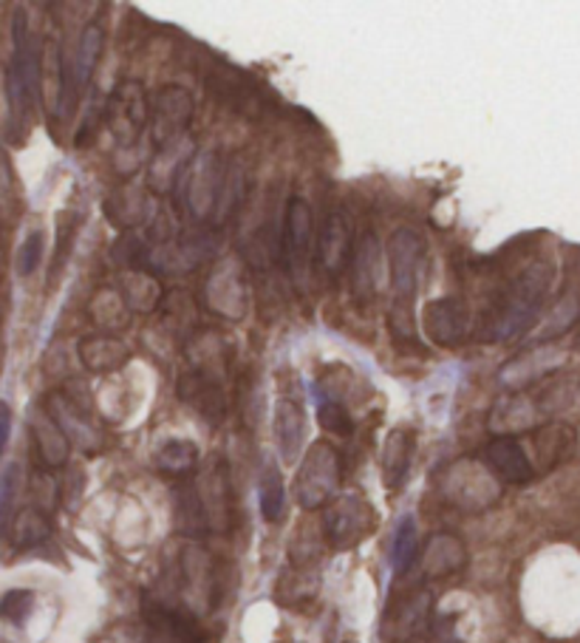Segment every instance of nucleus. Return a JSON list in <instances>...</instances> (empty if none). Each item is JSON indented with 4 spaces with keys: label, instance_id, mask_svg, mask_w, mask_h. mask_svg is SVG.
<instances>
[{
    "label": "nucleus",
    "instance_id": "1",
    "mask_svg": "<svg viewBox=\"0 0 580 643\" xmlns=\"http://www.w3.org/2000/svg\"><path fill=\"white\" fill-rule=\"evenodd\" d=\"M555 281V264L546 259L530 261L513 281L481 312L479 340L484 343H513L532 332L541 320V310Z\"/></svg>",
    "mask_w": 580,
    "mask_h": 643
},
{
    "label": "nucleus",
    "instance_id": "2",
    "mask_svg": "<svg viewBox=\"0 0 580 643\" xmlns=\"http://www.w3.org/2000/svg\"><path fill=\"white\" fill-rule=\"evenodd\" d=\"M388 273H391V312H388V326L396 338L414 340V304L419 295V283L425 275V261H428V247L423 236L411 227L400 230L388 239Z\"/></svg>",
    "mask_w": 580,
    "mask_h": 643
},
{
    "label": "nucleus",
    "instance_id": "3",
    "mask_svg": "<svg viewBox=\"0 0 580 643\" xmlns=\"http://www.w3.org/2000/svg\"><path fill=\"white\" fill-rule=\"evenodd\" d=\"M40 49L29 29V17L17 12L12 21V58L7 65V102H9V134L15 142L23 139L29 125L35 102L40 97Z\"/></svg>",
    "mask_w": 580,
    "mask_h": 643
},
{
    "label": "nucleus",
    "instance_id": "4",
    "mask_svg": "<svg viewBox=\"0 0 580 643\" xmlns=\"http://www.w3.org/2000/svg\"><path fill=\"white\" fill-rule=\"evenodd\" d=\"M439 488L451 505L474 510V514L488 510L490 505H495V499L502 496V482L493 477V470L481 459H467V456L444 468Z\"/></svg>",
    "mask_w": 580,
    "mask_h": 643
},
{
    "label": "nucleus",
    "instance_id": "5",
    "mask_svg": "<svg viewBox=\"0 0 580 643\" xmlns=\"http://www.w3.org/2000/svg\"><path fill=\"white\" fill-rule=\"evenodd\" d=\"M337 484H340V456L329 442H315L308 445L303 456L298 479H294V496L303 510L329 505L337 499Z\"/></svg>",
    "mask_w": 580,
    "mask_h": 643
},
{
    "label": "nucleus",
    "instance_id": "6",
    "mask_svg": "<svg viewBox=\"0 0 580 643\" xmlns=\"http://www.w3.org/2000/svg\"><path fill=\"white\" fill-rule=\"evenodd\" d=\"M423 329L439 349H456L474 335V310L458 295L433 298L423 310Z\"/></svg>",
    "mask_w": 580,
    "mask_h": 643
},
{
    "label": "nucleus",
    "instance_id": "7",
    "mask_svg": "<svg viewBox=\"0 0 580 643\" xmlns=\"http://www.w3.org/2000/svg\"><path fill=\"white\" fill-rule=\"evenodd\" d=\"M374 510L357 493H345L329 502L323 514V533L335 550H352L371 533Z\"/></svg>",
    "mask_w": 580,
    "mask_h": 643
},
{
    "label": "nucleus",
    "instance_id": "8",
    "mask_svg": "<svg viewBox=\"0 0 580 643\" xmlns=\"http://www.w3.org/2000/svg\"><path fill=\"white\" fill-rule=\"evenodd\" d=\"M105 114L111 134H114L116 142L123 148L137 146L142 130L151 128V100L144 94V88L134 80L116 86Z\"/></svg>",
    "mask_w": 580,
    "mask_h": 643
},
{
    "label": "nucleus",
    "instance_id": "9",
    "mask_svg": "<svg viewBox=\"0 0 580 643\" xmlns=\"http://www.w3.org/2000/svg\"><path fill=\"white\" fill-rule=\"evenodd\" d=\"M196 102L190 91L181 86L159 88L151 100V134L153 146L167 148L176 146L193 123Z\"/></svg>",
    "mask_w": 580,
    "mask_h": 643
},
{
    "label": "nucleus",
    "instance_id": "10",
    "mask_svg": "<svg viewBox=\"0 0 580 643\" xmlns=\"http://www.w3.org/2000/svg\"><path fill=\"white\" fill-rule=\"evenodd\" d=\"M224 176H227V167L218 160V153L213 151L196 156L193 165L187 167L181 185H185L187 210H190L196 218H207L218 210L224 190Z\"/></svg>",
    "mask_w": 580,
    "mask_h": 643
},
{
    "label": "nucleus",
    "instance_id": "11",
    "mask_svg": "<svg viewBox=\"0 0 580 643\" xmlns=\"http://www.w3.org/2000/svg\"><path fill=\"white\" fill-rule=\"evenodd\" d=\"M204 304L210 312L227 320H241L250 306V287H247L244 269L238 261L215 264L204 283Z\"/></svg>",
    "mask_w": 580,
    "mask_h": 643
},
{
    "label": "nucleus",
    "instance_id": "12",
    "mask_svg": "<svg viewBox=\"0 0 580 643\" xmlns=\"http://www.w3.org/2000/svg\"><path fill=\"white\" fill-rule=\"evenodd\" d=\"M196 493H199L207 530L227 533L229 516H232V499H229L227 463H224L222 456H210L207 463H204L199 479H196Z\"/></svg>",
    "mask_w": 580,
    "mask_h": 643
},
{
    "label": "nucleus",
    "instance_id": "13",
    "mask_svg": "<svg viewBox=\"0 0 580 643\" xmlns=\"http://www.w3.org/2000/svg\"><path fill=\"white\" fill-rule=\"evenodd\" d=\"M144 621H148L151 643H207L196 615L181 604L171 607L165 601H148Z\"/></svg>",
    "mask_w": 580,
    "mask_h": 643
},
{
    "label": "nucleus",
    "instance_id": "14",
    "mask_svg": "<svg viewBox=\"0 0 580 643\" xmlns=\"http://www.w3.org/2000/svg\"><path fill=\"white\" fill-rule=\"evenodd\" d=\"M566 363V354L560 349L538 346L530 352L516 354L513 361H507L499 369V386L509 391H524L527 386L544 380V377L555 375Z\"/></svg>",
    "mask_w": 580,
    "mask_h": 643
},
{
    "label": "nucleus",
    "instance_id": "15",
    "mask_svg": "<svg viewBox=\"0 0 580 643\" xmlns=\"http://www.w3.org/2000/svg\"><path fill=\"white\" fill-rule=\"evenodd\" d=\"M481 463L493 470V477L499 482L527 484L538 477L521 437H495L481 451Z\"/></svg>",
    "mask_w": 580,
    "mask_h": 643
},
{
    "label": "nucleus",
    "instance_id": "16",
    "mask_svg": "<svg viewBox=\"0 0 580 643\" xmlns=\"http://www.w3.org/2000/svg\"><path fill=\"white\" fill-rule=\"evenodd\" d=\"M521 440L527 454H530L535 474H544V470H552L555 465L569 459V454L575 451V442H578V434L566 423H550V426L532 428L530 434H521Z\"/></svg>",
    "mask_w": 580,
    "mask_h": 643
},
{
    "label": "nucleus",
    "instance_id": "17",
    "mask_svg": "<svg viewBox=\"0 0 580 643\" xmlns=\"http://www.w3.org/2000/svg\"><path fill=\"white\" fill-rule=\"evenodd\" d=\"M354 255V232L352 222L345 216L343 210H335L326 216L320 227V236H317V264L323 267V273H329L331 278L343 273L349 264H352Z\"/></svg>",
    "mask_w": 580,
    "mask_h": 643
},
{
    "label": "nucleus",
    "instance_id": "18",
    "mask_svg": "<svg viewBox=\"0 0 580 643\" xmlns=\"http://www.w3.org/2000/svg\"><path fill=\"white\" fill-rule=\"evenodd\" d=\"M538 417H541V403H535V398H530L527 391H516L495 400L488 414V428L495 437H521L541 426Z\"/></svg>",
    "mask_w": 580,
    "mask_h": 643
},
{
    "label": "nucleus",
    "instance_id": "19",
    "mask_svg": "<svg viewBox=\"0 0 580 643\" xmlns=\"http://www.w3.org/2000/svg\"><path fill=\"white\" fill-rule=\"evenodd\" d=\"M222 377L201 375V371H185L176 383V394L185 400L187 405H193L196 412L210 423H222L227 417V391H224Z\"/></svg>",
    "mask_w": 580,
    "mask_h": 643
},
{
    "label": "nucleus",
    "instance_id": "20",
    "mask_svg": "<svg viewBox=\"0 0 580 643\" xmlns=\"http://www.w3.org/2000/svg\"><path fill=\"white\" fill-rule=\"evenodd\" d=\"M273 431L275 442H278L280 459L292 465L301 456L303 442H306V412H303L301 400L280 398L275 403Z\"/></svg>",
    "mask_w": 580,
    "mask_h": 643
},
{
    "label": "nucleus",
    "instance_id": "21",
    "mask_svg": "<svg viewBox=\"0 0 580 643\" xmlns=\"http://www.w3.org/2000/svg\"><path fill=\"white\" fill-rule=\"evenodd\" d=\"M280 250L292 269H301L312 253V207L306 199H289Z\"/></svg>",
    "mask_w": 580,
    "mask_h": 643
},
{
    "label": "nucleus",
    "instance_id": "22",
    "mask_svg": "<svg viewBox=\"0 0 580 643\" xmlns=\"http://www.w3.org/2000/svg\"><path fill=\"white\" fill-rule=\"evenodd\" d=\"M46 412H49L51 417H54V423L63 428V434L72 442H77L83 451H97L102 445L100 431L91 426V419L86 417V412H83L68 394H63V391L49 394V400H46Z\"/></svg>",
    "mask_w": 580,
    "mask_h": 643
},
{
    "label": "nucleus",
    "instance_id": "23",
    "mask_svg": "<svg viewBox=\"0 0 580 643\" xmlns=\"http://www.w3.org/2000/svg\"><path fill=\"white\" fill-rule=\"evenodd\" d=\"M77 354L91 375H114L130 361V349L116 335H88L77 343Z\"/></svg>",
    "mask_w": 580,
    "mask_h": 643
},
{
    "label": "nucleus",
    "instance_id": "24",
    "mask_svg": "<svg viewBox=\"0 0 580 643\" xmlns=\"http://www.w3.org/2000/svg\"><path fill=\"white\" fill-rule=\"evenodd\" d=\"M467 547L453 533H437L423 550V576L425 579H447L465 570Z\"/></svg>",
    "mask_w": 580,
    "mask_h": 643
},
{
    "label": "nucleus",
    "instance_id": "25",
    "mask_svg": "<svg viewBox=\"0 0 580 643\" xmlns=\"http://www.w3.org/2000/svg\"><path fill=\"white\" fill-rule=\"evenodd\" d=\"M31 437H35L37 456L46 468H63L68 463V454H72V440L63 434V428L54 423L46 408L31 417Z\"/></svg>",
    "mask_w": 580,
    "mask_h": 643
},
{
    "label": "nucleus",
    "instance_id": "26",
    "mask_svg": "<svg viewBox=\"0 0 580 643\" xmlns=\"http://www.w3.org/2000/svg\"><path fill=\"white\" fill-rule=\"evenodd\" d=\"M414 445L416 434L411 428H394V431L386 437V445H382L380 456V470L388 488H400V484L405 482L411 459H414Z\"/></svg>",
    "mask_w": 580,
    "mask_h": 643
},
{
    "label": "nucleus",
    "instance_id": "27",
    "mask_svg": "<svg viewBox=\"0 0 580 643\" xmlns=\"http://www.w3.org/2000/svg\"><path fill=\"white\" fill-rule=\"evenodd\" d=\"M210 88L218 91V97H222V102L227 109L241 111L244 116H255V111L266 109L264 94H261L259 88L252 86L250 80H244L238 72L215 74V77H210Z\"/></svg>",
    "mask_w": 580,
    "mask_h": 643
},
{
    "label": "nucleus",
    "instance_id": "28",
    "mask_svg": "<svg viewBox=\"0 0 580 643\" xmlns=\"http://www.w3.org/2000/svg\"><path fill=\"white\" fill-rule=\"evenodd\" d=\"M102 49H105V29H102L100 23H88L86 29L79 31L77 49H74L72 60L74 88H77V94L91 83L93 72H97V65H100Z\"/></svg>",
    "mask_w": 580,
    "mask_h": 643
},
{
    "label": "nucleus",
    "instance_id": "29",
    "mask_svg": "<svg viewBox=\"0 0 580 643\" xmlns=\"http://www.w3.org/2000/svg\"><path fill=\"white\" fill-rule=\"evenodd\" d=\"M88 318H91V324L97 326V329L111 335L116 332V329H125V326H128L130 306L119 290L100 287V290L91 295V301H88Z\"/></svg>",
    "mask_w": 580,
    "mask_h": 643
},
{
    "label": "nucleus",
    "instance_id": "30",
    "mask_svg": "<svg viewBox=\"0 0 580 643\" xmlns=\"http://www.w3.org/2000/svg\"><path fill=\"white\" fill-rule=\"evenodd\" d=\"M123 298L128 301L130 312H153L165 301V290L153 273L148 269H130L123 275Z\"/></svg>",
    "mask_w": 580,
    "mask_h": 643
},
{
    "label": "nucleus",
    "instance_id": "31",
    "mask_svg": "<svg viewBox=\"0 0 580 643\" xmlns=\"http://www.w3.org/2000/svg\"><path fill=\"white\" fill-rule=\"evenodd\" d=\"M578 320H580V298L564 295L558 304L546 312L544 318L538 320L535 329H532V332H535V343L538 346H546L550 340H555V338H560V335L569 332V329H572Z\"/></svg>",
    "mask_w": 580,
    "mask_h": 643
},
{
    "label": "nucleus",
    "instance_id": "32",
    "mask_svg": "<svg viewBox=\"0 0 580 643\" xmlns=\"http://www.w3.org/2000/svg\"><path fill=\"white\" fill-rule=\"evenodd\" d=\"M261 514L266 521H280L287 514V484H283V474H280L278 463L275 459H266L264 468H261Z\"/></svg>",
    "mask_w": 580,
    "mask_h": 643
},
{
    "label": "nucleus",
    "instance_id": "33",
    "mask_svg": "<svg viewBox=\"0 0 580 643\" xmlns=\"http://www.w3.org/2000/svg\"><path fill=\"white\" fill-rule=\"evenodd\" d=\"M354 261H357V275H354L357 292L360 295H374L382 278V250L380 241L374 239V232L363 236L357 253H354Z\"/></svg>",
    "mask_w": 580,
    "mask_h": 643
},
{
    "label": "nucleus",
    "instance_id": "34",
    "mask_svg": "<svg viewBox=\"0 0 580 643\" xmlns=\"http://www.w3.org/2000/svg\"><path fill=\"white\" fill-rule=\"evenodd\" d=\"M49 533H51L49 516H46L40 507H26V510L17 514L15 528H12V542H15L17 550H29V547H37L40 542H46Z\"/></svg>",
    "mask_w": 580,
    "mask_h": 643
},
{
    "label": "nucleus",
    "instance_id": "35",
    "mask_svg": "<svg viewBox=\"0 0 580 643\" xmlns=\"http://www.w3.org/2000/svg\"><path fill=\"white\" fill-rule=\"evenodd\" d=\"M196 465H199V449L190 440H167L156 451V468L173 477H185Z\"/></svg>",
    "mask_w": 580,
    "mask_h": 643
},
{
    "label": "nucleus",
    "instance_id": "36",
    "mask_svg": "<svg viewBox=\"0 0 580 643\" xmlns=\"http://www.w3.org/2000/svg\"><path fill=\"white\" fill-rule=\"evenodd\" d=\"M416 556H419L416 521L411 519V516H405L394 533V544H391V570H394V576H405V572L414 567Z\"/></svg>",
    "mask_w": 580,
    "mask_h": 643
},
{
    "label": "nucleus",
    "instance_id": "37",
    "mask_svg": "<svg viewBox=\"0 0 580 643\" xmlns=\"http://www.w3.org/2000/svg\"><path fill=\"white\" fill-rule=\"evenodd\" d=\"M105 210L114 225H139L142 218H148V196H142L139 190H119V193L108 199Z\"/></svg>",
    "mask_w": 580,
    "mask_h": 643
},
{
    "label": "nucleus",
    "instance_id": "38",
    "mask_svg": "<svg viewBox=\"0 0 580 643\" xmlns=\"http://www.w3.org/2000/svg\"><path fill=\"white\" fill-rule=\"evenodd\" d=\"M31 607H35V593L31 590H9V593L0 595V621L21 627L29 618Z\"/></svg>",
    "mask_w": 580,
    "mask_h": 643
},
{
    "label": "nucleus",
    "instance_id": "39",
    "mask_svg": "<svg viewBox=\"0 0 580 643\" xmlns=\"http://www.w3.org/2000/svg\"><path fill=\"white\" fill-rule=\"evenodd\" d=\"M317 419H320V426L326 428V431H331V434L337 437H349L354 431L352 414H349V408H345L343 403H337V400H326V403H320Z\"/></svg>",
    "mask_w": 580,
    "mask_h": 643
},
{
    "label": "nucleus",
    "instance_id": "40",
    "mask_svg": "<svg viewBox=\"0 0 580 643\" xmlns=\"http://www.w3.org/2000/svg\"><path fill=\"white\" fill-rule=\"evenodd\" d=\"M43 250H46V232L43 230H31L26 236V241L17 250V273L26 278V275L35 273L40 264H43Z\"/></svg>",
    "mask_w": 580,
    "mask_h": 643
},
{
    "label": "nucleus",
    "instance_id": "41",
    "mask_svg": "<svg viewBox=\"0 0 580 643\" xmlns=\"http://www.w3.org/2000/svg\"><path fill=\"white\" fill-rule=\"evenodd\" d=\"M17 491V465H9L3 479H0V535L9 525V510H12V502H15Z\"/></svg>",
    "mask_w": 580,
    "mask_h": 643
},
{
    "label": "nucleus",
    "instance_id": "42",
    "mask_svg": "<svg viewBox=\"0 0 580 643\" xmlns=\"http://www.w3.org/2000/svg\"><path fill=\"white\" fill-rule=\"evenodd\" d=\"M430 593H416L414 598L408 601V604H405V609H402V623H405V629H411V632H414V629H419L423 627L425 621H428V613H430Z\"/></svg>",
    "mask_w": 580,
    "mask_h": 643
},
{
    "label": "nucleus",
    "instance_id": "43",
    "mask_svg": "<svg viewBox=\"0 0 580 643\" xmlns=\"http://www.w3.org/2000/svg\"><path fill=\"white\" fill-rule=\"evenodd\" d=\"M9 434H12V408H9V403L0 400V459L7 454Z\"/></svg>",
    "mask_w": 580,
    "mask_h": 643
},
{
    "label": "nucleus",
    "instance_id": "44",
    "mask_svg": "<svg viewBox=\"0 0 580 643\" xmlns=\"http://www.w3.org/2000/svg\"><path fill=\"white\" fill-rule=\"evenodd\" d=\"M12 190V165H9L7 153L0 151V193L7 196Z\"/></svg>",
    "mask_w": 580,
    "mask_h": 643
},
{
    "label": "nucleus",
    "instance_id": "45",
    "mask_svg": "<svg viewBox=\"0 0 580 643\" xmlns=\"http://www.w3.org/2000/svg\"><path fill=\"white\" fill-rule=\"evenodd\" d=\"M408 643H433V641H428V638H411Z\"/></svg>",
    "mask_w": 580,
    "mask_h": 643
},
{
    "label": "nucleus",
    "instance_id": "46",
    "mask_svg": "<svg viewBox=\"0 0 580 643\" xmlns=\"http://www.w3.org/2000/svg\"><path fill=\"white\" fill-rule=\"evenodd\" d=\"M0 643H7V641H0Z\"/></svg>",
    "mask_w": 580,
    "mask_h": 643
}]
</instances>
